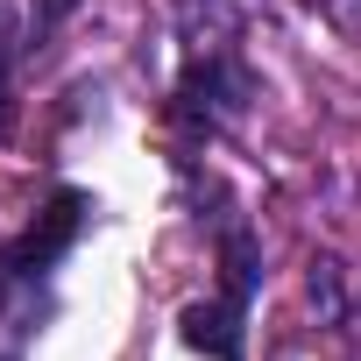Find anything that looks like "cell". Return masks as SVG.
<instances>
[{"label":"cell","instance_id":"8992f818","mask_svg":"<svg viewBox=\"0 0 361 361\" xmlns=\"http://www.w3.org/2000/svg\"><path fill=\"white\" fill-rule=\"evenodd\" d=\"M0 114H8V71H0Z\"/></svg>","mask_w":361,"mask_h":361},{"label":"cell","instance_id":"7a4b0ae2","mask_svg":"<svg viewBox=\"0 0 361 361\" xmlns=\"http://www.w3.org/2000/svg\"><path fill=\"white\" fill-rule=\"evenodd\" d=\"M177 333H185V347H199L206 361H241L248 354V333H241V305L234 298L185 305V312H177Z\"/></svg>","mask_w":361,"mask_h":361},{"label":"cell","instance_id":"5b68a950","mask_svg":"<svg viewBox=\"0 0 361 361\" xmlns=\"http://www.w3.org/2000/svg\"><path fill=\"white\" fill-rule=\"evenodd\" d=\"M71 8H78V0H43V22H64Z\"/></svg>","mask_w":361,"mask_h":361},{"label":"cell","instance_id":"6da1fadb","mask_svg":"<svg viewBox=\"0 0 361 361\" xmlns=\"http://www.w3.org/2000/svg\"><path fill=\"white\" fill-rule=\"evenodd\" d=\"M85 213H92V199H85V192H57V199L36 213V227H29L8 255H0V276H36V269H50V262L78 241Z\"/></svg>","mask_w":361,"mask_h":361},{"label":"cell","instance_id":"52a82bcc","mask_svg":"<svg viewBox=\"0 0 361 361\" xmlns=\"http://www.w3.org/2000/svg\"><path fill=\"white\" fill-rule=\"evenodd\" d=\"M0 361H8V354H0Z\"/></svg>","mask_w":361,"mask_h":361},{"label":"cell","instance_id":"3957f363","mask_svg":"<svg viewBox=\"0 0 361 361\" xmlns=\"http://www.w3.org/2000/svg\"><path fill=\"white\" fill-rule=\"evenodd\" d=\"M220 269H227V298L248 305V290L262 283V248H255L248 227H227V234H220Z\"/></svg>","mask_w":361,"mask_h":361},{"label":"cell","instance_id":"277c9868","mask_svg":"<svg viewBox=\"0 0 361 361\" xmlns=\"http://www.w3.org/2000/svg\"><path fill=\"white\" fill-rule=\"evenodd\" d=\"M305 283H312V305H319L326 319H340V312H347V298H340V262H333V255H319Z\"/></svg>","mask_w":361,"mask_h":361}]
</instances>
